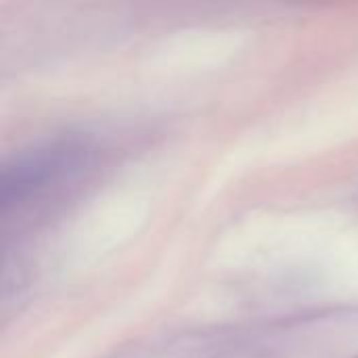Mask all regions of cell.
<instances>
[{
    "instance_id": "1",
    "label": "cell",
    "mask_w": 358,
    "mask_h": 358,
    "mask_svg": "<svg viewBox=\"0 0 358 358\" xmlns=\"http://www.w3.org/2000/svg\"><path fill=\"white\" fill-rule=\"evenodd\" d=\"M88 149L73 141L34 147L4 164L0 176L2 212L21 210L73 178L86 166Z\"/></svg>"
},
{
    "instance_id": "2",
    "label": "cell",
    "mask_w": 358,
    "mask_h": 358,
    "mask_svg": "<svg viewBox=\"0 0 358 358\" xmlns=\"http://www.w3.org/2000/svg\"><path fill=\"white\" fill-rule=\"evenodd\" d=\"M357 358H358V357H357Z\"/></svg>"
}]
</instances>
